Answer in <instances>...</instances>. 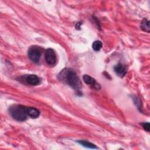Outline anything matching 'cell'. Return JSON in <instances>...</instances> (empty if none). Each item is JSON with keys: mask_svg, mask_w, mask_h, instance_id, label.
<instances>
[{"mask_svg": "<svg viewBox=\"0 0 150 150\" xmlns=\"http://www.w3.org/2000/svg\"><path fill=\"white\" fill-rule=\"evenodd\" d=\"M83 79L84 80V81L88 85H90L91 86H93L94 88L96 89H98L100 88L99 84L97 83L96 80L91 77V76L87 75V74H84L83 76Z\"/></svg>", "mask_w": 150, "mask_h": 150, "instance_id": "7", "label": "cell"}, {"mask_svg": "<svg viewBox=\"0 0 150 150\" xmlns=\"http://www.w3.org/2000/svg\"><path fill=\"white\" fill-rule=\"evenodd\" d=\"M114 71L115 73L120 77H124L127 73V67L125 65L121 63L120 62L118 63L116 66L114 67Z\"/></svg>", "mask_w": 150, "mask_h": 150, "instance_id": "6", "label": "cell"}, {"mask_svg": "<svg viewBox=\"0 0 150 150\" xmlns=\"http://www.w3.org/2000/svg\"><path fill=\"white\" fill-rule=\"evenodd\" d=\"M42 55V49L38 46H32L28 50L29 59L33 63H39Z\"/></svg>", "mask_w": 150, "mask_h": 150, "instance_id": "3", "label": "cell"}, {"mask_svg": "<svg viewBox=\"0 0 150 150\" xmlns=\"http://www.w3.org/2000/svg\"><path fill=\"white\" fill-rule=\"evenodd\" d=\"M141 28L145 32H146L148 33L149 32V21H148L146 19L144 18L141 23Z\"/></svg>", "mask_w": 150, "mask_h": 150, "instance_id": "9", "label": "cell"}, {"mask_svg": "<svg viewBox=\"0 0 150 150\" xmlns=\"http://www.w3.org/2000/svg\"><path fill=\"white\" fill-rule=\"evenodd\" d=\"M25 82L31 86H36L40 83L39 77L35 74H28L23 77Z\"/></svg>", "mask_w": 150, "mask_h": 150, "instance_id": "5", "label": "cell"}, {"mask_svg": "<svg viewBox=\"0 0 150 150\" xmlns=\"http://www.w3.org/2000/svg\"><path fill=\"white\" fill-rule=\"evenodd\" d=\"M102 42L100 40H95L92 44V48L94 50L98 52L102 47Z\"/></svg>", "mask_w": 150, "mask_h": 150, "instance_id": "11", "label": "cell"}, {"mask_svg": "<svg viewBox=\"0 0 150 150\" xmlns=\"http://www.w3.org/2000/svg\"><path fill=\"white\" fill-rule=\"evenodd\" d=\"M9 112L11 117L18 121H24L27 119V107L15 104L9 107Z\"/></svg>", "mask_w": 150, "mask_h": 150, "instance_id": "2", "label": "cell"}, {"mask_svg": "<svg viewBox=\"0 0 150 150\" xmlns=\"http://www.w3.org/2000/svg\"><path fill=\"white\" fill-rule=\"evenodd\" d=\"M28 115L32 118H36L40 115V111L36 108L29 107H27Z\"/></svg>", "mask_w": 150, "mask_h": 150, "instance_id": "8", "label": "cell"}, {"mask_svg": "<svg viewBox=\"0 0 150 150\" xmlns=\"http://www.w3.org/2000/svg\"><path fill=\"white\" fill-rule=\"evenodd\" d=\"M59 78L74 90H79L81 87V81L76 72L70 68L63 69L59 74Z\"/></svg>", "mask_w": 150, "mask_h": 150, "instance_id": "1", "label": "cell"}, {"mask_svg": "<svg viewBox=\"0 0 150 150\" xmlns=\"http://www.w3.org/2000/svg\"><path fill=\"white\" fill-rule=\"evenodd\" d=\"M77 142L79 144L83 145V146L88 148H91V149L97 148L96 146L94 144H92V143H91V142H90L87 141H86V140H79V141H77Z\"/></svg>", "mask_w": 150, "mask_h": 150, "instance_id": "10", "label": "cell"}, {"mask_svg": "<svg viewBox=\"0 0 150 150\" xmlns=\"http://www.w3.org/2000/svg\"><path fill=\"white\" fill-rule=\"evenodd\" d=\"M45 59L47 64L49 66H54L56 63V56L53 49L49 48L46 50Z\"/></svg>", "mask_w": 150, "mask_h": 150, "instance_id": "4", "label": "cell"}, {"mask_svg": "<svg viewBox=\"0 0 150 150\" xmlns=\"http://www.w3.org/2000/svg\"><path fill=\"white\" fill-rule=\"evenodd\" d=\"M142 125V127L144 128V129L146 131H147L148 132H149V122H144L141 124Z\"/></svg>", "mask_w": 150, "mask_h": 150, "instance_id": "12", "label": "cell"}]
</instances>
